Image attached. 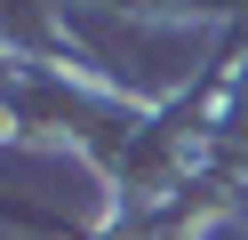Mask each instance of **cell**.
<instances>
[{
    "mask_svg": "<svg viewBox=\"0 0 248 240\" xmlns=\"http://www.w3.org/2000/svg\"><path fill=\"white\" fill-rule=\"evenodd\" d=\"M64 8V0H56ZM88 8H112L128 24H192V32H224L248 24V0H88Z\"/></svg>",
    "mask_w": 248,
    "mask_h": 240,
    "instance_id": "cell-1",
    "label": "cell"
}]
</instances>
